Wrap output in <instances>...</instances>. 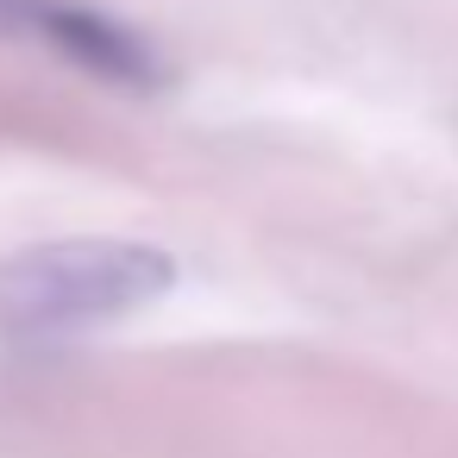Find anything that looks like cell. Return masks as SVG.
<instances>
[{
	"instance_id": "obj_1",
	"label": "cell",
	"mask_w": 458,
	"mask_h": 458,
	"mask_svg": "<svg viewBox=\"0 0 458 458\" xmlns=\"http://www.w3.org/2000/svg\"><path fill=\"white\" fill-rule=\"evenodd\" d=\"M176 264L132 239H57L0 270V327L13 333H82L120 320L170 289Z\"/></svg>"
},
{
	"instance_id": "obj_2",
	"label": "cell",
	"mask_w": 458,
	"mask_h": 458,
	"mask_svg": "<svg viewBox=\"0 0 458 458\" xmlns=\"http://www.w3.org/2000/svg\"><path fill=\"white\" fill-rule=\"evenodd\" d=\"M0 20L51 38L82 70H101V76H120V82H145L151 76V51L132 32H120L114 20H101L95 7H76V0H0Z\"/></svg>"
}]
</instances>
